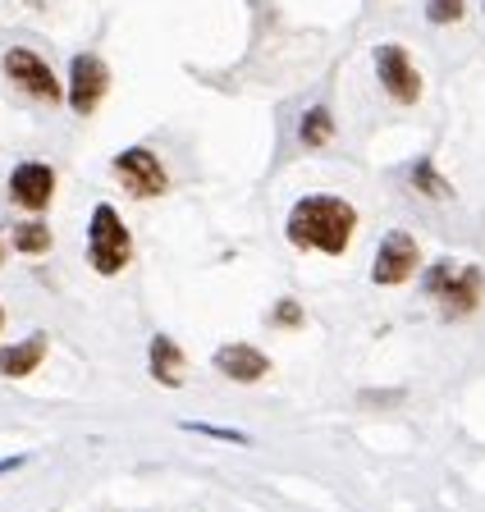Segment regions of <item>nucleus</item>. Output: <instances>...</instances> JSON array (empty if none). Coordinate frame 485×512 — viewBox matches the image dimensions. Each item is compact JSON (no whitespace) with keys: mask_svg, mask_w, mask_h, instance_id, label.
<instances>
[{"mask_svg":"<svg viewBox=\"0 0 485 512\" xmlns=\"http://www.w3.org/2000/svg\"><path fill=\"white\" fill-rule=\"evenodd\" d=\"M284 234L298 252L344 256L357 234V206L344 202V197H330V192H312V197L293 202Z\"/></svg>","mask_w":485,"mask_h":512,"instance_id":"nucleus-1","label":"nucleus"},{"mask_svg":"<svg viewBox=\"0 0 485 512\" xmlns=\"http://www.w3.org/2000/svg\"><path fill=\"white\" fill-rule=\"evenodd\" d=\"M87 261L97 275H124V266L133 261V234L124 229L119 211L110 202H97L92 224H87Z\"/></svg>","mask_w":485,"mask_h":512,"instance_id":"nucleus-3","label":"nucleus"},{"mask_svg":"<svg viewBox=\"0 0 485 512\" xmlns=\"http://www.w3.org/2000/svg\"><path fill=\"white\" fill-rule=\"evenodd\" d=\"M376 78L399 106H417L421 101V74H417V64H412V55L403 51L399 42L376 46Z\"/></svg>","mask_w":485,"mask_h":512,"instance_id":"nucleus-8","label":"nucleus"},{"mask_svg":"<svg viewBox=\"0 0 485 512\" xmlns=\"http://www.w3.org/2000/svg\"><path fill=\"white\" fill-rule=\"evenodd\" d=\"M0 330H5V311H0Z\"/></svg>","mask_w":485,"mask_h":512,"instance_id":"nucleus-19","label":"nucleus"},{"mask_svg":"<svg viewBox=\"0 0 485 512\" xmlns=\"http://www.w3.org/2000/svg\"><path fill=\"white\" fill-rule=\"evenodd\" d=\"M110 174L119 179V188L138 197V202H151V197H165L170 192V174H165L161 156L151 147H124L115 160H110Z\"/></svg>","mask_w":485,"mask_h":512,"instance_id":"nucleus-4","label":"nucleus"},{"mask_svg":"<svg viewBox=\"0 0 485 512\" xmlns=\"http://www.w3.org/2000/svg\"><path fill=\"white\" fill-rule=\"evenodd\" d=\"M10 202L23 206V211L42 215L46 206L55 202V170L42 165V160H23L10 170Z\"/></svg>","mask_w":485,"mask_h":512,"instance_id":"nucleus-9","label":"nucleus"},{"mask_svg":"<svg viewBox=\"0 0 485 512\" xmlns=\"http://www.w3.org/2000/svg\"><path fill=\"white\" fill-rule=\"evenodd\" d=\"M417 266H421L417 238L403 234V229H394V234H385V238H380V247H376V261H371V284L399 288V284H408V279L417 275Z\"/></svg>","mask_w":485,"mask_h":512,"instance_id":"nucleus-6","label":"nucleus"},{"mask_svg":"<svg viewBox=\"0 0 485 512\" xmlns=\"http://www.w3.org/2000/svg\"><path fill=\"white\" fill-rule=\"evenodd\" d=\"M184 430H197V435H216V439H234V444H248V435H238V430H220V426H197V421H184Z\"/></svg>","mask_w":485,"mask_h":512,"instance_id":"nucleus-18","label":"nucleus"},{"mask_svg":"<svg viewBox=\"0 0 485 512\" xmlns=\"http://www.w3.org/2000/svg\"><path fill=\"white\" fill-rule=\"evenodd\" d=\"M147 366H151V380L165 384V389H179L184 384V352H179V343L170 339V334H156V339L147 343Z\"/></svg>","mask_w":485,"mask_h":512,"instance_id":"nucleus-11","label":"nucleus"},{"mask_svg":"<svg viewBox=\"0 0 485 512\" xmlns=\"http://www.w3.org/2000/svg\"><path fill=\"white\" fill-rule=\"evenodd\" d=\"M110 92V69L101 55L92 51H78L74 64H69V87H65V101L74 115H92V110L106 101Z\"/></svg>","mask_w":485,"mask_h":512,"instance_id":"nucleus-7","label":"nucleus"},{"mask_svg":"<svg viewBox=\"0 0 485 512\" xmlns=\"http://www.w3.org/2000/svg\"><path fill=\"white\" fill-rule=\"evenodd\" d=\"M426 298L440 302V316L444 320H463L481 307V293H485V275L481 266H453V261H435L421 279Z\"/></svg>","mask_w":485,"mask_h":512,"instance_id":"nucleus-2","label":"nucleus"},{"mask_svg":"<svg viewBox=\"0 0 485 512\" xmlns=\"http://www.w3.org/2000/svg\"><path fill=\"white\" fill-rule=\"evenodd\" d=\"M51 247H55L51 224H42V220L14 224V252H23V256H46Z\"/></svg>","mask_w":485,"mask_h":512,"instance_id":"nucleus-14","label":"nucleus"},{"mask_svg":"<svg viewBox=\"0 0 485 512\" xmlns=\"http://www.w3.org/2000/svg\"><path fill=\"white\" fill-rule=\"evenodd\" d=\"M302 307L293 298H280L275 302V311H270V325H280V330H302Z\"/></svg>","mask_w":485,"mask_h":512,"instance_id":"nucleus-17","label":"nucleus"},{"mask_svg":"<svg viewBox=\"0 0 485 512\" xmlns=\"http://www.w3.org/2000/svg\"><path fill=\"white\" fill-rule=\"evenodd\" d=\"M211 366L234 384H257L270 375V357L261 348H252V343H225V348H216Z\"/></svg>","mask_w":485,"mask_h":512,"instance_id":"nucleus-10","label":"nucleus"},{"mask_svg":"<svg viewBox=\"0 0 485 512\" xmlns=\"http://www.w3.org/2000/svg\"><path fill=\"white\" fill-rule=\"evenodd\" d=\"M467 10V0H426V19L435 23V28H444V23H458Z\"/></svg>","mask_w":485,"mask_h":512,"instance_id":"nucleus-16","label":"nucleus"},{"mask_svg":"<svg viewBox=\"0 0 485 512\" xmlns=\"http://www.w3.org/2000/svg\"><path fill=\"white\" fill-rule=\"evenodd\" d=\"M408 179H412V188H417L421 197H435V202H444V197H453L449 179H444V174L435 170V165H431V160H426V156H421L417 165H412V174H408Z\"/></svg>","mask_w":485,"mask_h":512,"instance_id":"nucleus-15","label":"nucleus"},{"mask_svg":"<svg viewBox=\"0 0 485 512\" xmlns=\"http://www.w3.org/2000/svg\"><path fill=\"white\" fill-rule=\"evenodd\" d=\"M298 142L302 147H330L335 142V115H330V106H312V110H302L298 119Z\"/></svg>","mask_w":485,"mask_h":512,"instance_id":"nucleus-13","label":"nucleus"},{"mask_svg":"<svg viewBox=\"0 0 485 512\" xmlns=\"http://www.w3.org/2000/svg\"><path fill=\"white\" fill-rule=\"evenodd\" d=\"M0 69H5V78H10L14 87H23V92L33 96V101H46V106H60V101H65V83H60V78L51 74V64L37 51H28V46H10V51L0 55Z\"/></svg>","mask_w":485,"mask_h":512,"instance_id":"nucleus-5","label":"nucleus"},{"mask_svg":"<svg viewBox=\"0 0 485 512\" xmlns=\"http://www.w3.org/2000/svg\"><path fill=\"white\" fill-rule=\"evenodd\" d=\"M42 362H46V334H28L14 348H0V375L5 380H23V375H33Z\"/></svg>","mask_w":485,"mask_h":512,"instance_id":"nucleus-12","label":"nucleus"}]
</instances>
